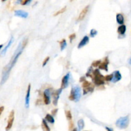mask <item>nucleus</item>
Listing matches in <instances>:
<instances>
[{
  "mask_svg": "<svg viewBox=\"0 0 131 131\" xmlns=\"http://www.w3.org/2000/svg\"><path fill=\"white\" fill-rule=\"evenodd\" d=\"M13 41H14V38H13V37H12L11 38H10V40H9V42H8V43L7 44V45H6L5 47L4 48V49L1 51V55H2V56H3V55H5V53H7V50L8 49V48L10 47V45H12V44L13 43Z\"/></svg>",
  "mask_w": 131,
  "mask_h": 131,
  "instance_id": "nucleus-16",
  "label": "nucleus"
},
{
  "mask_svg": "<svg viewBox=\"0 0 131 131\" xmlns=\"http://www.w3.org/2000/svg\"><path fill=\"white\" fill-rule=\"evenodd\" d=\"M81 88L79 86H74L71 89L70 91V94L69 98L70 100L72 101L78 102L79 101V100L81 98Z\"/></svg>",
  "mask_w": 131,
  "mask_h": 131,
  "instance_id": "nucleus-3",
  "label": "nucleus"
},
{
  "mask_svg": "<svg viewBox=\"0 0 131 131\" xmlns=\"http://www.w3.org/2000/svg\"><path fill=\"white\" fill-rule=\"evenodd\" d=\"M3 110H4V107L2 106V107H1V108H0V113L2 114V113H3Z\"/></svg>",
  "mask_w": 131,
  "mask_h": 131,
  "instance_id": "nucleus-32",
  "label": "nucleus"
},
{
  "mask_svg": "<svg viewBox=\"0 0 131 131\" xmlns=\"http://www.w3.org/2000/svg\"><path fill=\"white\" fill-rule=\"evenodd\" d=\"M70 75V72H68L65 75H64V77H63L62 81V85H61V88L62 89H64L68 86Z\"/></svg>",
  "mask_w": 131,
  "mask_h": 131,
  "instance_id": "nucleus-9",
  "label": "nucleus"
},
{
  "mask_svg": "<svg viewBox=\"0 0 131 131\" xmlns=\"http://www.w3.org/2000/svg\"><path fill=\"white\" fill-rule=\"evenodd\" d=\"M121 79H122V75H121L120 72L118 70L115 71V72L113 73V78L112 82L116 83L121 80Z\"/></svg>",
  "mask_w": 131,
  "mask_h": 131,
  "instance_id": "nucleus-15",
  "label": "nucleus"
},
{
  "mask_svg": "<svg viewBox=\"0 0 131 131\" xmlns=\"http://www.w3.org/2000/svg\"><path fill=\"white\" fill-rule=\"evenodd\" d=\"M75 38V33H73V34L70 35L69 36V38H70V42H72V41L73 40H74Z\"/></svg>",
  "mask_w": 131,
  "mask_h": 131,
  "instance_id": "nucleus-30",
  "label": "nucleus"
},
{
  "mask_svg": "<svg viewBox=\"0 0 131 131\" xmlns=\"http://www.w3.org/2000/svg\"><path fill=\"white\" fill-rule=\"evenodd\" d=\"M86 131H87V130H86Z\"/></svg>",
  "mask_w": 131,
  "mask_h": 131,
  "instance_id": "nucleus-37",
  "label": "nucleus"
},
{
  "mask_svg": "<svg viewBox=\"0 0 131 131\" xmlns=\"http://www.w3.org/2000/svg\"><path fill=\"white\" fill-rule=\"evenodd\" d=\"M28 42L27 38H24L23 41L22 42L19 43L18 47L15 50V52L14 53V56H13L12 58L11 61L10 62V63L3 68V74H2V82H1V85H3V83L7 81L8 79V77H9V74L10 71H11L12 68L14 67L15 64L16 63L17 61L18 58H19V56L22 54V51H23L24 48L26 45V44Z\"/></svg>",
  "mask_w": 131,
  "mask_h": 131,
  "instance_id": "nucleus-1",
  "label": "nucleus"
},
{
  "mask_svg": "<svg viewBox=\"0 0 131 131\" xmlns=\"http://www.w3.org/2000/svg\"><path fill=\"white\" fill-rule=\"evenodd\" d=\"M72 131H77V129H76V128H74V129Z\"/></svg>",
  "mask_w": 131,
  "mask_h": 131,
  "instance_id": "nucleus-36",
  "label": "nucleus"
},
{
  "mask_svg": "<svg viewBox=\"0 0 131 131\" xmlns=\"http://www.w3.org/2000/svg\"><path fill=\"white\" fill-rule=\"evenodd\" d=\"M113 78V74L107 75L105 76V81H112Z\"/></svg>",
  "mask_w": 131,
  "mask_h": 131,
  "instance_id": "nucleus-24",
  "label": "nucleus"
},
{
  "mask_svg": "<svg viewBox=\"0 0 131 131\" xmlns=\"http://www.w3.org/2000/svg\"><path fill=\"white\" fill-rule=\"evenodd\" d=\"M94 85L87 81H83V95L87 94L89 92H93L94 90Z\"/></svg>",
  "mask_w": 131,
  "mask_h": 131,
  "instance_id": "nucleus-5",
  "label": "nucleus"
},
{
  "mask_svg": "<svg viewBox=\"0 0 131 131\" xmlns=\"http://www.w3.org/2000/svg\"><path fill=\"white\" fill-rule=\"evenodd\" d=\"M44 103L46 105H48L51 102V90L49 88L46 89L44 92Z\"/></svg>",
  "mask_w": 131,
  "mask_h": 131,
  "instance_id": "nucleus-7",
  "label": "nucleus"
},
{
  "mask_svg": "<svg viewBox=\"0 0 131 131\" xmlns=\"http://www.w3.org/2000/svg\"><path fill=\"white\" fill-rule=\"evenodd\" d=\"M65 115L66 117H67V120H71L72 118V116L71 112L70 111H65Z\"/></svg>",
  "mask_w": 131,
  "mask_h": 131,
  "instance_id": "nucleus-23",
  "label": "nucleus"
},
{
  "mask_svg": "<svg viewBox=\"0 0 131 131\" xmlns=\"http://www.w3.org/2000/svg\"><path fill=\"white\" fill-rule=\"evenodd\" d=\"M49 56H47V58H45V60H44V62H43V64H42V66L43 67H44L45 65H46V64L47 63V62H49Z\"/></svg>",
  "mask_w": 131,
  "mask_h": 131,
  "instance_id": "nucleus-29",
  "label": "nucleus"
},
{
  "mask_svg": "<svg viewBox=\"0 0 131 131\" xmlns=\"http://www.w3.org/2000/svg\"><path fill=\"white\" fill-rule=\"evenodd\" d=\"M89 7H90V6L89 5L86 6V7H85V8H84V9L81 12L80 14H79V17H78V21H82L83 19L85 17L88 11Z\"/></svg>",
  "mask_w": 131,
  "mask_h": 131,
  "instance_id": "nucleus-12",
  "label": "nucleus"
},
{
  "mask_svg": "<svg viewBox=\"0 0 131 131\" xmlns=\"http://www.w3.org/2000/svg\"><path fill=\"white\" fill-rule=\"evenodd\" d=\"M30 2H31V1L30 0H23V1H21L20 2V3H21V4L22 5H27L28 4V3H30Z\"/></svg>",
  "mask_w": 131,
  "mask_h": 131,
  "instance_id": "nucleus-28",
  "label": "nucleus"
},
{
  "mask_svg": "<svg viewBox=\"0 0 131 131\" xmlns=\"http://www.w3.org/2000/svg\"><path fill=\"white\" fill-rule=\"evenodd\" d=\"M26 97H25V106L26 108H29L30 106V92H31V85L29 84L27 89Z\"/></svg>",
  "mask_w": 131,
  "mask_h": 131,
  "instance_id": "nucleus-10",
  "label": "nucleus"
},
{
  "mask_svg": "<svg viewBox=\"0 0 131 131\" xmlns=\"http://www.w3.org/2000/svg\"><path fill=\"white\" fill-rule=\"evenodd\" d=\"M66 8H67V7H63V8H62V9L60 10H59V11H58L57 12L55 13V15H55V16H56V15H59V14H62V13H63V12H64L65 11V10H66Z\"/></svg>",
  "mask_w": 131,
  "mask_h": 131,
  "instance_id": "nucleus-25",
  "label": "nucleus"
},
{
  "mask_svg": "<svg viewBox=\"0 0 131 131\" xmlns=\"http://www.w3.org/2000/svg\"><path fill=\"white\" fill-rule=\"evenodd\" d=\"M92 78L94 83L97 86H100V85H102L104 84L105 76H103V75H102L98 69H95L93 72Z\"/></svg>",
  "mask_w": 131,
  "mask_h": 131,
  "instance_id": "nucleus-2",
  "label": "nucleus"
},
{
  "mask_svg": "<svg viewBox=\"0 0 131 131\" xmlns=\"http://www.w3.org/2000/svg\"><path fill=\"white\" fill-rule=\"evenodd\" d=\"M42 127L43 130L44 131H50V128H49V125L47 123L45 119L42 120Z\"/></svg>",
  "mask_w": 131,
  "mask_h": 131,
  "instance_id": "nucleus-19",
  "label": "nucleus"
},
{
  "mask_svg": "<svg viewBox=\"0 0 131 131\" xmlns=\"http://www.w3.org/2000/svg\"><path fill=\"white\" fill-rule=\"evenodd\" d=\"M45 120L51 123H54L55 122V118H53V116L52 115H49V114L46 115V116H45Z\"/></svg>",
  "mask_w": 131,
  "mask_h": 131,
  "instance_id": "nucleus-20",
  "label": "nucleus"
},
{
  "mask_svg": "<svg viewBox=\"0 0 131 131\" xmlns=\"http://www.w3.org/2000/svg\"><path fill=\"white\" fill-rule=\"evenodd\" d=\"M97 34V30H94V29H92V30L90 31V36H91L92 37H94Z\"/></svg>",
  "mask_w": 131,
  "mask_h": 131,
  "instance_id": "nucleus-27",
  "label": "nucleus"
},
{
  "mask_svg": "<svg viewBox=\"0 0 131 131\" xmlns=\"http://www.w3.org/2000/svg\"><path fill=\"white\" fill-rule=\"evenodd\" d=\"M67 42H66V40L65 39H63L62 41L60 42V46H61V50L62 51H63L67 47Z\"/></svg>",
  "mask_w": 131,
  "mask_h": 131,
  "instance_id": "nucleus-22",
  "label": "nucleus"
},
{
  "mask_svg": "<svg viewBox=\"0 0 131 131\" xmlns=\"http://www.w3.org/2000/svg\"><path fill=\"white\" fill-rule=\"evenodd\" d=\"M71 126H72V127H73V123H72V122H70V128H71Z\"/></svg>",
  "mask_w": 131,
  "mask_h": 131,
  "instance_id": "nucleus-34",
  "label": "nucleus"
},
{
  "mask_svg": "<svg viewBox=\"0 0 131 131\" xmlns=\"http://www.w3.org/2000/svg\"><path fill=\"white\" fill-rule=\"evenodd\" d=\"M14 115H15V113H14V110L12 111L9 114L8 119V123H7V125L6 127V130L7 131H8L9 130H10V128L12 127L13 123H14Z\"/></svg>",
  "mask_w": 131,
  "mask_h": 131,
  "instance_id": "nucleus-6",
  "label": "nucleus"
},
{
  "mask_svg": "<svg viewBox=\"0 0 131 131\" xmlns=\"http://www.w3.org/2000/svg\"><path fill=\"white\" fill-rule=\"evenodd\" d=\"M62 89L59 88L57 90H56L55 92H54V93H53V102L55 106H57L58 104V101L59 97H60V94L62 93Z\"/></svg>",
  "mask_w": 131,
  "mask_h": 131,
  "instance_id": "nucleus-8",
  "label": "nucleus"
},
{
  "mask_svg": "<svg viewBox=\"0 0 131 131\" xmlns=\"http://www.w3.org/2000/svg\"><path fill=\"white\" fill-rule=\"evenodd\" d=\"M116 21L119 24L123 25V22H124V18H123V15L122 14H116Z\"/></svg>",
  "mask_w": 131,
  "mask_h": 131,
  "instance_id": "nucleus-17",
  "label": "nucleus"
},
{
  "mask_svg": "<svg viewBox=\"0 0 131 131\" xmlns=\"http://www.w3.org/2000/svg\"><path fill=\"white\" fill-rule=\"evenodd\" d=\"M3 45H0V48H1V49H2V48L3 47Z\"/></svg>",
  "mask_w": 131,
  "mask_h": 131,
  "instance_id": "nucleus-35",
  "label": "nucleus"
},
{
  "mask_svg": "<svg viewBox=\"0 0 131 131\" xmlns=\"http://www.w3.org/2000/svg\"><path fill=\"white\" fill-rule=\"evenodd\" d=\"M108 64H109V60L108 57H106L104 58V61L100 63L99 65V69L104 70L105 71H108Z\"/></svg>",
  "mask_w": 131,
  "mask_h": 131,
  "instance_id": "nucleus-11",
  "label": "nucleus"
},
{
  "mask_svg": "<svg viewBox=\"0 0 131 131\" xmlns=\"http://www.w3.org/2000/svg\"><path fill=\"white\" fill-rule=\"evenodd\" d=\"M128 123H129V118L128 116H126L118 119L116 122V125L121 129H124L128 127Z\"/></svg>",
  "mask_w": 131,
  "mask_h": 131,
  "instance_id": "nucleus-4",
  "label": "nucleus"
},
{
  "mask_svg": "<svg viewBox=\"0 0 131 131\" xmlns=\"http://www.w3.org/2000/svg\"><path fill=\"white\" fill-rule=\"evenodd\" d=\"M88 42H89V37H88V36H85V37H83V38L81 40L80 42L79 43V44H78V47H77L78 49H80V48L85 46V45H86V44L88 43Z\"/></svg>",
  "mask_w": 131,
  "mask_h": 131,
  "instance_id": "nucleus-14",
  "label": "nucleus"
},
{
  "mask_svg": "<svg viewBox=\"0 0 131 131\" xmlns=\"http://www.w3.org/2000/svg\"><path fill=\"white\" fill-rule=\"evenodd\" d=\"M106 129L107 130V131H113V130L111 129V128H110L109 127H106Z\"/></svg>",
  "mask_w": 131,
  "mask_h": 131,
  "instance_id": "nucleus-33",
  "label": "nucleus"
},
{
  "mask_svg": "<svg viewBox=\"0 0 131 131\" xmlns=\"http://www.w3.org/2000/svg\"><path fill=\"white\" fill-rule=\"evenodd\" d=\"M100 63H101V61L100 60H98V61H95V62H93V63H92V66L93 67H99V65H100Z\"/></svg>",
  "mask_w": 131,
  "mask_h": 131,
  "instance_id": "nucleus-26",
  "label": "nucleus"
},
{
  "mask_svg": "<svg viewBox=\"0 0 131 131\" xmlns=\"http://www.w3.org/2000/svg\"><path fill=\"white\" fill-rule=\"evenodd\" d=\"M58 109H55L53 111H52V114L53 115H56V114L57 113Z\"/></svg>",
  "mask_w": 131,
  "mask_h": 131,
  "instance_id": "nucleus-31",
  "label": "nucleus"
},
{
  "mask_svg": "<svg viewBox=\"0 0 131 131\" xmlns=\"http://www.w3.org/2000/svg\"><path fill=\"white\" fill-rule=\"evenodd\" d=\"M77 125L80 130L83 129L84 128V127H85V122H84V120L83 119L79 120V121L77 122Z\"/></svg>",
  "mask_w": 131,
  "mask_h": 131,
  "instance_id": "nucleus-21",
  "label": "nucleus"
},
{
  "mask_svg": "<svg viewBox=\"0 0 131 131\" xmlns=\"http://www.w3.org/2000/svg\"><path fill=\"white\" fill-rule=\"evenodd\" d=\"M15 15L17 17H21L22 18H26L28 16V13L22 10H18L15 11Z\"/></svg>",
  "mask_w": 131,
  "mask_h": 131,
  "instance_id": "nucleus-13",
  "label": "nucleus"
},
{
  "mask_svg": "<svg viewBox=\"0 0 131 131\" xmlns=\"http://www.w3.org/2000/svg\"><path fill=\"white\" fill-rule=\"evenodd\" d=\"M118 33L121 35H123L126 32V26L125 25H121L118 28Z\"/></svg>",
  "mask_w": 131,
  "mask_h": 131,
  "instance_id": "nucleus-18",
  "label": "nucleus"
}]
</instances>
